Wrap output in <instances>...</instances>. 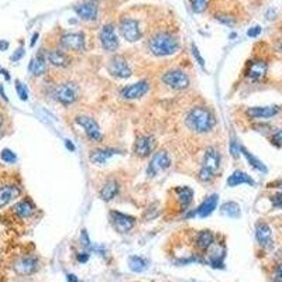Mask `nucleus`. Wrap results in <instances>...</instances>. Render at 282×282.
Masks as SVG:
<instances>
[{
    "label": "nucleus",
    "instance_id": "37",
    "mask_svg": "<svg viewBox=\"0 0 282 282\" xmlns=\"http://www.w3.org/2000/svg\"><path fill=\"white\" fill-rule=\"evenodd\" d=\"M271 144L275 147L281 148L282 147V128H279L278 131H275L271 137Z\"/></svg>",
    "mask_w": 282,
    "mask_h": 282
},
{
    "label": "nucleus",
    "instance_id": "6",
    "mask_svg": "<svg viewBox=\"0 0 282 282\" xmlns=\"http://www.w3.org/2000/svg\"><path fill=\"white\" fill-rule=\"evenodd\" d=\"M99 40L102 44V48L107 52H114L119 48V37L116 34V30L112 24H105L100 33H99Z\"/></svg>",
    "mask_w": 282,
    "mask_h": 282
},
{
    "label": "nucleus",
    "instance_id": "31",
    "mask_svg": "<svg viewBox=\"0 0 282 282\" xmlns=\"http://www.w3.org/2000/svg\"><path fill=\"white\" fill-rule=\"evenodd\" d=\"M220 213L227 218L236 219L240 216V206L236 202H226L220 207Z\"/></svg>",
    "mask_w": 282,
    "mask_h": 282
},
{
    "label": "nucleus",
    "instance_id": "36",
    "mask_svg": "<svg viewBox=\"0 0 282 282\" xmlns=\"http://www.w3.org/2000/svg\"><path fill=\"white\" fill-rule=\"evenodd\" d=\"M269 199H271V203H272L274 209H282V192H276Z\"/></svg>",
    "mask_w": 282,
    "mask_h": 282
},
{
    "label": "nucleus",
    "instance_id": "23",
    "mask_svg": "<svg viewBox=\"0 0 282 282\" xmlns=\"http://www.w3.org/2000/svg\"><path fill=\"white\" fill-rule=\"evenodd\" d=\"M47 59L51 65L58 68H65L70 63V58L68 54H65L61 49H51L47 52Z\"/></svg>",
    "mask_w": 282,
    "mask_h": 282
},
{
    "label": "nucleus",
    "instance_id": "35",
    "mask_svg": "<svg viewBox=\"0 0 282 282\" xmlns=\"http://www.w3.org/2000/svg\"><path fill=\"white\" fill-rule=\"evenodd\" d=\"M16 84V92H17V95H19V98L21 99V100H27L28 99V91L27 88H26V85L21 84L20 81H16L14 82Z\"/></svg>",
    "mask_w": 282,
    "mask_h": 282
},
{
    "label": "nucleus",
    "instance_id": "14",
    "mask_svg": "<svg viewBox=\"0 0 282 282\" xmlns=\"http://www.w3.org/2000/svg\"><path fill=\"white\" fill-rule=\"evenodd\" d=\"M279 112H281V107L276 105L255 106V107H248L246 110V114L250 119H271Z\"/></svg>",
    "mask_w": 282,
    "mask_h": 282
},
{
    "label": "nucleus",
    "instance_id": "41",
    "mask_svg": "<svg viewBox=\"0 0 282 282\" xmlns=\"http://www.w3.org/2000/svg\"><path fill=\"white\" fill-rule=\"evenodd\" d=\"M274 281L282 282V264H278L274 271Z\"/></svg>",
    "mask_w": 282,
    "mask_h": 282
},
{
    "label": "nucleus",
    "instance_id": "9",
    "mask_svg": "<svg viewBox=\"0 0 282 282\" xmlns=\"http://www.w3.org/2000/svg\"><path fill=\"white\" fill-rule=\"evenodd\" d=\"M109 216H110V222H112L114 230L121 233V234L130 232L134 227V225H135V219L133 216L126 215V213H121V212L112 210Z\"/></svg>",
    "mask_w": 282,
    "mask_h": 282
},
{
    "label": "nucleus",
    "instance_id": "44",
    "mask_svg": "<svg viewBox=\"0 0 282 282\" xmlns=\"http://www.w3.org/2000/svg\"><path fill=\"white\" fill-rule=\"evenodd\" d=\"M81 241H82V244H84L85 247H91V240L88 237L86 230H82V233H81Z\"/></svg>",
    "mask_w": 282,
    "mask_h": 282
},
{
    "label": "nucleus",
    "instance_id": "12",
    "mask_svg": "<svg viewBox=\"0 0 282 282\" xmlns=\"http://www.w3.org/2000/svg\"><path fill=\"white\" fill-rule=\"evenodd\" d=\"M171 167V158L167 151H158L153 155L150 165L147 168V175L148 176H155L158 172L165 171Z\"/></svg>",
    "mask_w": 282,
    "mask_h": 282
},
{
    "label": "nucleus",
    "instance_id": "18",
    "mask_svg": "<svg viewBox=\"0 0 282 282\" xmlns=\"http://www.w3.org/2000/svg\"><path fill=\"white\" fill-rule=\"evenodd\" d=\"M37 268H38V260L35 257H31V255L21 257L20 260L14 264V271L19 275L34 274Z\"/></svg>",
    "mask_w": 282,
    "mask_h": 282
},
{
    "label": "nucleus",
    "instance_id": "21",
    "mask_svg": "<svg viewBox=\"0 0 282 282\" xmlns=\"http://www.w3.org/2000/svg\"><path fill=\"white\" fill-rule=\"evenodd\" d=\"M116 154H119V150H116V148H98V150L92 151V154L89 155V160L96 165H103L112 158L113 155Z\"/></svg>",
    "mask_w": 282,
    "mask_h": 282
},
{
    "label": "nucleus",
    "instance_id": "19",
    "mask_svg": "<svg viewBox=\"0 0 282 282\" xmlns=\"http://www.w3.org/2000/svg\"><path fill=\"white\" fill-rule=\"evenodd\" d=\"M47 69H48V59H47V54L44 52H38L28 65V70L34 77H41L47 72Z\"/></svg>",
    "mask_w": 282,
    "mask_h": 282
},
{
    "label": "nucleus",
    "instance_id": "48",
    "mask_svg": "<svg viewBox=\"0 0 282 282\" xmlns=\"http://www.w3.org/2000/svg\"><path fill=\"white\" fill-rule=\"evenodd\" d=\"M9 48V42L7 41H0V51H6V49Z\"/></svg>",
    "mask_w": 282,
    "mask_h": 282
},
{
    "label": "nucleus",
    "instance_id": "46",
    "mask_svg": "<svg viewBox=\"0 0 282 282\" xmlns=\"http://www.w3.org/2000/svg\"><path fill=\"white\" fill-rule=\"evenodd\" d=\"M77 258L79 262H88V260H89V254L88 253H78Z\"/></svg>",
    "mask_w": 282,
    "mask_h": 282
},
{
    "label": "nucleus",
    "instance_id": "24",
    "mask_svg": "<svg viewBox=\"0 0 282 282\" xmlns=\"http://www.w3.org/2000/svg\"><path fill=\"white\" fill-rule=\"evenodd\" d=\"M20 195V188L16 185H5L0 188V209L5 207Z\"/></svg>",
    "mask_w": 282,
    "mask_h": 282
},
{
    "label": "nucleus",
    "instance_id": "32",
    "mask_svg": "<svg viewBox=\"0 0 282 282\" xmlns=\"http://www.w3.org/2000/svg\"><path fill=\"white\" fill-rule=\"evenodd\" d=\"M128 267L133 272H143L147 268V261L141 258V257L133 255V257L128 258Z\"/></svg>",
    "mask_w": 282,
    "mask_h": 282
},
{
    "label": "nucleus",
    "instance_id": "7",
    "mask_svg": "<svg viewBox=\"0 0 282 282\" xmlns=\"http://www.w3.org/2000/svg\"><path fill=\"white\" fill-rule=\"evenodd\" d=\"M107 72L112 77L119 78V79H126L131 75V69L128 63L124 59V56L121 55H114L110 58V61L107 63Z\"/></svg>",
    "mask_w": 282,
    "mask_h": 282
},
{
    "label": "nucleus",
    "instance_id": "43",
    "mask_svg": "<svg viewBox=\"0 0 282 282\" xmlns=\"http://www.w3.org/2000/svg\"><path fill=\"white\" fill-rule=\"evenodd\" d=\"M260 34H261L260 26H254V27H251L250 30H248V31H247V35H248V37H253V38L258 37Z\"/></svg>",
    "mask_w": 282,
    "mask_h": 282
},
{
    "label": "nucleus",
    "instance_id": "34",
    "mask_svg": "<svg viewBox=\"0 0 282 282\" xmlns=\"http://www.w3.org/2000/svg\"><path fill=\"white\" fill-rule=\"evenodd\" d=\"M207 5H209V0H190V6L195 13H203L207 9Z\"/></svg>",
    "mask_w": 282,
    "mask_h": 282
},
{
    "label": "nucleus",
    "instance_id": "22",
    "mask_svg": "<svg viewBox=\"0 0 282 282\" xmlns=\"http://www.w3.org/2000/svg\"><path fill=\"white\" fill-rule=\"evenodd\" d=\"M13 212L21 219L31 218L35 213V204L31 199L26 197V199H23V200H20V202H17V203L14 204Z\"/></svg>",
    "mask_w": 282,
    "mask_h": 282
},
{
    "label": "nucleus",
    "instance_id": "29",
    "mask_svg": "<svg viewBox=\"0 0 282 282\" xmlns=\"http://www.w3.org/2000/svg\"><path fill=\"white\" fill-rule=\"evenodd\" d=\"M175 193L179 204L182 206L183 209H186L193 199V190L190 189L189 186H179L175 189Z\"/></svg>",
    "mask_w": 282,
    "mask_h": 282
},
{
    "label": "nucleus",
    "instance_id": "28",
    "mask_svg": "<svg viewBox=\"0 0 282 282\" xmlns=\"http://www.w3.org/2000/svg\"><path fill=\"white\" fill-rule=\"evenodd\" d=\"M213 244H215V234L210 230H202V232H199L196 237V247L200 251L206 253Z\"/></svg>",
    "mask_w": 282,
    "mask_h": 282
},
{
    "label": "nucleus",
    "instance_id": "53",
    "mask_svg": "<svg viewBox=\"0 0 282 282\" xmlns=\"http://www.w3.org/2000/svg\"><path fill=\"white\" fill-rule=\"evenodd\" d=\"M2 131H3V116L0 114V137H2Z\"/></svg>",
    "mask_w": 282,
    "mask_h": 282
},
{
    "label": "nucleus",
    "instance_id": "45",
    "mask_svg": "<svg viewBox=\"0 0 282 282\" xmlns=\"http://www.w3.org/2000/svg\"><path fill=\"white\" fill-rule=\"evenodd\" d=\"M267 188H276V189H282V178L278 179V181H274V182H269L267 185Z\"/></svg>",
    "mask_w": 282,
    "mask_h": 282
},
{
    "label": "nucleus",
    "instance_id": "17",
    "mask_svg": "<svg viewBox=\"0 0 282 282\" xmlns=\"http://www.w3.org/2000/svg\"><path fill=\"white\" fill-rule=\"evenodd\" d=\"M255 239L264 248L272 247V230L265 222H258L255 225Z\"/></svg>",
    "mask_w": 282,
    "mask_h": 282
},
{
    "label": "nucleus",
    "instance_id": "3",
    "mask_svg": "<svg viewBox=\"0 0 282 282\" xmlns=\"http://www.w3.org/2000/svg\"><path fill=\"white\" fill-rule=\"evenodd\" d=\"M219 167H220V154L218 150L215 147L206 148L203 161H202V168L197 174V178L202 182H210L215 179Z\"/></svg>",
    "mask_w": 282,
    "mask_h": 282
},
{
    "label": "nucleus",
    "instance_id": "4",
    "mask_svg": "<svg viewBox=\"0 0 282 282\" xmlns=\"http://www.w3.org/2000/svg\"><path fill=\"white\" fill-rule=\"evenodd\" d=\"M54 96L61 105L69 106L72 103H75L79 98V88L74 82H65V84L56 86Z\"/></svg>",
    "mask_w": 282,
    "mask_h": 282
},
{
    "label": "nucleus",
    "instance_id": "11",
    "mask_svg": "<svg viewBox=\"0 0 282 282\" xmlns=\"http://www.w3.org/2000/svg\"><path fill=\"white\" fill-rule=\"evenodd\" d=\"M157 141L153 135H140L137 137V140L134 141L133 151L134 154L140 158H147L154 153Z\"/></svg>",
    "mask_w": 282,
    "mask_h": 282
},
{
    "label": "nucleus",
    "instance_id": "5",
    "mask_svg": "<svg viewBox=\"0 0 282 282\" xmlns=\"http://www.w3.org/2000/svg\"><path fill=\"white\" fill-rule=\"evenodd\" d=\"M162 82L167 85L171 89L175 91H183L189 86L190 81L186 72L181 69H171L162 75Z\"/></svg>",
    "mask_w": 282,
    "mask_h": 282
},
{
    "label": "nucleus",
    "instance_id": "40",
    "mask_svg": "<svg viewBox=\"0 0 282 282\" xmlns=\"http://www.w3.org/2000/svg\"><path fill=\"white\" fill-rule=\"evenodd\" d=\"M230 153H232L233 158H237L240 155V146H237L236 140H233L230 144Z\"/></svg>",
    "mask_w": 282,
    "mask_h": 282
},
{
    "label": "nucleus",
    "instance_id": "13",
    "mask_svg": "<svg viewBox=\"0 0 282 282\" xmlns=\"http://www.w3.org/2000/svg\"><path fill=\"white\" fill-rule=\"evenodd\" d=\"M61 45L68 51L84 52L86 48V40L84 33H68L61 37Z\"/></svg>",
    "mask_w": 282,
    "mask_h": 282
},
{
    "label": "nucleus",
    "instance_id": "30",
    "mask_svg": "<svg viewBox=\"0 0 282 282\" xmlns=\"http://www.w3.org/2000/svg\"><path fill=\"white\" fill-rule=\"evenodd\" d=\"M240 151H241V154L246 157V160L248 161V164H250L253 168H255L257 171H261V172H267V167H265L258 158H255V157H254V155L251 154L246 147H240Z\"/></svg>",
    "mask_w": 282,
    "mask_h": 282
},
{
    "label": "nucleus",
    "instance_id": "42",
    "mask_svg": "<svg viewBox=\"0 0 282 282\" xmlns=\"http://www.w3.org/2000/svg\"><path fill=\"white\" fill-rule=\"evenodd\" d=\"M216 20L223 23L226 26H234V20L230 19V17H227V16H216Z\"/></svg>",
    "mask_w": 282,
    "mask_h": 282
},
{
    "label": "nucleus",
    "instance_id": "54",
    "mask_svg": "<svg viewBox=\"0 0 282 282\" xmlns=\"http://www.w3.org/2000/svg\"><path fill=\"white\" fill-rule=\"evenodd\" d=\"M0 261H2V257H0Z\"/></svg>",
    "mask_w": 282,
    "mask_h": 282
},
{
    "label": "nucleus",
    "instance_id": "27",
    "mask_svg": "<svg viewBox=\"0 0 282 282\" xmlns=\"http://www.w3.org/2000/svg\"><path fill=\"white\" fill-rule=\"evenodd\" d=\"M243 183H247L250 186H254L255 185V181H254L251 176L243 172V171H234L232 175L229 176L227 179V185L230 188H234V186H239V185H243Z\"/></svg>",
    "mask_w": 282,
    "mask_h": 282
},
{
    "label": "nucleus",
    "instance_id": "20",
    "mask_svg": "<svg viewBox=\"0 0 282 282\" xmlns=\"http://www.w3.org/2000/svg\"><path fill=\"white\" fill-rule=\"evenodd\" d=\"M75 12H77V14L82 20H95L98 17L99 7L95 2L89 0V2H84L81 5H78L75 7Z\"/></svg>",
    "mask_w": 282,
    "mask_h": 282
},
{
    "label": "nucleus",
    "instance_id": "38",
    "mask_svg": "<svg viewBox=\"0 0 282 282\" xmlns=\"http://www.w3.org/2000/svg\"><path fill=\"white\" fill-rule=\"evenodd\" d=\"M192 54H193V56L196 58L197 63L202 66V68H204V61L203 58H202V55H200V52H199V49H197V47L195 45V44H192Z\"/></svg>",
    "mask_w": 282,
    "mask_h": 282
},
{
    "label": "nucleus",
    "instance_id": "1",
    "mask_svg": "<svg viewBox=\"0 0 282 282\" xmlns=\"http://www.w3.org/2000/svg\"><path fill=\"white\" fill-rule=\"evenodd\" d=\"M185 123L189 130L195 131V133L203 134V133H209L212 128L216 124V119L213 116V113L206 109V107H202V106H196L190 110L188 114H186V119H185Z\"/></svg>",
    "mask_w": 282,
    "mask_h": 282
},
{
    "label": "nucleus",
    "instance_id": "52",
    "mask_svg": "<svg viewBox=\"0 0 282 282\" xmlns=\"http://www.w3.org/2000/svg\"><path fill=\"white\" fill-rule=\"evenodd\" d=\"M37 38H38V33H35V34L33 35V40H31V44H30L31 47H34V45H35V42H37Z\"/></svg>",
    "mask_w": 282,
    "mask_h": 282
},
{
    "label": "nucleus",
    "instance_id": "33",
    "mask_svg": "<svg viewBox=\"0 0 282 282\" xmlns=\"http://www.w3.org/2000/svg\"><path fill=\"white\" fill-rule=\"evenodd\" d=\"M0 158H2V161L6 162V164H14V162L17 161V155L14 154L12 150H9V148H3L2 150Z\"/></svg>",
    "mask_w": 282,
    "mask_h": 282
},
{
    "label": "nucleus",
    "instance_id": "15",
    "mask_svg": "<svg viewBox=\"0 0 282 282\" xmlns=\"http://www.w3.org/2000/svg\"><path fill=\"white\" fill-rule=\"evenodd\" d=\"M148 91H150V84L147 81H140L137 84L123 88L120 92V96L123 99H127V100H133V99L143 98Z\"/></svg>",
    "mask_w": 282,
    "mask_h": 282
},
{
    "label": "nucleus",
    "instance_id": "49",
    "mask_svg": "<svg viewBox=\"0 0 282 282\" xmlns=\"http://www.w3.org/2000/svg\"><path fill=\"white\" fill-rule=\"evenodd\" d=\"M66 276H68V282H79V279L77 278V275L68 274Z\"/></svg>",
    "mask_w": 282,
    "mask_h": 282
},
{
    "label": "nucleus",
    "instance_id": "50",
    "mask_svg": "<svg viewBox=\"0 0 282 282\" xmlns=\"http://www.w3.org/2000/svg\"><path fill=\"white\" fill-rule=\"evenodd\" d=\"M0 95H2V98L5 99V100H9V99H7V96H6V93H5V89H3V86H2V85H0Z\"/></svg>",
    "mask_w": 282,
    "mask_h": 282
},
{
    "label": "nucleus",
    "instance_id": "47",
    "mask_svg": "<svg viewBox=\"0 0 282 282\" xmlns=\"http://www.w3.org/2000/svg\"><path fill=\"white\" fill-rule=\"evenodd\" d=\"M65 147L68 148L69 151H75V146H74L69 140H65Z\"/></svg>",
    "mask_w": 282,
    "mask_h": 282
},
{
    "label": "nucleus",
    "instance_id": "10",
    "mask_svg": "<svg viewBox=\"0 0 282 282\" xmlns=\"http://www.w3.org/2000/svg\"><path fill=\"white\" fill-rule=\"evenodd\" d=\"M120 33L124 37V40H127L128 42H135L138 41L141 38V30L138 21L126 17L120 21Z\"/></svg>",
    "mask_w": 282,
    "mask_h": 282
},
{
    "label": "nucleus",
    "instance_id": "51",
    "mask_svg": "<svg viewBox=\"0 0 282 282\" xmlns=\"http://www.w3.org/2000/svg\"><path fill=\"white\" fill-rule=\"evenodd\" d=\"M0 72H2V75H5V78H6L7 81L10 79V75H9V72H7L6 69H3V68H0Z\"/></svg>",
    "mask_w": 282,
    "mask_h": 282
},
{
    "label": "nucleus",
    "instance_id": "8",
    "mask_svg": "<svg viewBox=\"0 0 282 282\" xmlns=\"http://www.w3.org/2000/svg\"><path fill=\"white\" fill-rule=\"evenodd\" d=\"M79 126L85 130V134L88 135V138L95 143H99L103 138V134L100 131V127L96 123V120H93L89 116H78L75 119Z\"/></svg>",
    "mask_w": 282,
    "mask_h": 282
},
{
    "label": "nucleus",
    "instance_id": "39",
    "mask_svg": "<svg viewBox=\"0 0 282 282\" xmlns=\"http://www.w3.org/2000/svg\"><path fill=\"white\" fill-rule=\"evenodd\" d=\"M23 56H24V48H23V47H19V48L16 49V52L12 55V61H13V62H17V61H20Z\"/></svg>",
    "mask_w": 282,
    "mask_h": 282
},
{
    "label": "nucleus",
    "instance_id": "25",
    "mask_svg": "<svg viewBox=\"0 0 282 282\" xmlns=\"http://www.w3.org/2000/svg\"><path fill=\"white\" fill-rule=\"evenodd\" d=\"M119 182L116 181V179H109V181H106L105 185L102 186V189L99 192V195H100V199L102 200H105V202H110L113 200L116 195L119 193Z\"/></svg>",
    "mask_w": 282,
    "mask_h": 282
},
{
    "label": "nucleus",
    "instance_id": "2",
    "mask_svg": "<svg viewBox=\"0 0 282 282\" xmlns=\"http://www.w3.org/2000/svg\"><path fill=\"white\" fill-rule=\"evenodd\" d=\"M148 48L155 56H168L179 49V42L175 35L169 33H157L148 41Z\"/></svg>",
    "mask_w": 282,
    "mask_h": 282
},
{
    "label": "nucleus",
    "instance_id": "16",
    "mask_svg": "<svg viewBox=\"0 0 282 282\" xmlns=\"http://www.w3.org/2000/svg\"><path fill=\"white\" fill-rule=\"evenodd\" d=\"M268 72V63L264 59H253L247 65L246 75L248 79H251L254 82L261 81L262 78L267 75Z\"/></svg>",
    "mask_w": 282,
    "mask_h": 282
},
{
    "label": "nucleus",
    "instance_id": "26",
    "mask_svg": "<svg viewBox=\"0 0 282 282\" xmlns=\"http://www.w3.org/2000/svg\"><path fill=\"white\" fill-rule=\"evenodd\" d=\"M218 202H219V195H212L209 196L206 200H204L203 203L200 204L199 207L196 209V215L199 218H207V216H210L212 213L215 212V209L218 207Z\"/></svg>",
    "mask_w": 282,
    "mask_h": 282
}]
</instances>
